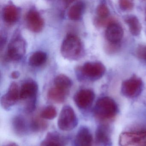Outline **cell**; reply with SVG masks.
<instances>
[{"instance_id":"obj_19","label":"cell","mask_w":146,"mask_h":146,"mask_svg":"<svg viewBox=\"0 0 146 146\" xmlns=\"http://www.w3.org/2000/svg\"><path fill=\"white\" fill-rule=\"evenodd\" d=\"M85 9V4L82 1H78L72 6L68 12V17L72 20L77 21L82 17Z\"/></svg>"},{"instance_id":"obj_11","label":"cell","mask_w":146,"mask_h":146,"mask_svg":"<svg viewBox=\"0 0 146 146\" xmlns=\"http://www.w3.org/2000/svg\"><path fill=\"white\" fill-rule=\"evenodd\" d=\"M38 85L35 81L28 80L24 83L20 89V99L28 102L36 100Z\"/></svg>"},{"instance_id":"obj_6","label":"cell","mask_w":146,"mask_h":146,"mask_svg":"<svg viewBox=\"0 0 146 146\" xmlns=\"http://www.w3.org/2000/svg\"><path fill=\"white\" fill-rule=\"evenodd\" d=\"M106 67L99 62H87L81 69L82 75L90 80H96L105 74Z\"/></svg>"},{"instance_id":"obj_14","label":"cell","mask_w":146,"mask_h":146,"mask_svg":"<svg viewBox=\"0 0 146 146\" xmlns=\"http://www.w3.org/2000/svg\"><path fill=\"white\" fill-rule=\"evenodd\" d=\"M69 92L68 90L54 86L48 90V98L55 103L60 104L64 102Z\"/></svg>"},{"instance_id":"obj_10","label":"cell","mask_w":146,"mask_h":146,"mask_svg":"<svg viewBox=\"0 0 146 146\" xmlns=\"http://www.w3.org/2000/svg\"><path fill=\"white\" fill-rule=\"evenodd\" d=\"M27 26L30 30L38 33L42 30L44 27V21L38 12L31 10L26 16Z\"/></svg>"},{"instance_id":"obj_5","label":"cell","mask_w":146,"mask_h":146,"mask_svg":"<svg viewBox=\"0 0 146 146\" xmlns=\"http://www.w3.org/2000/svg\"><path fill=\"white\" fill-rule=\"evenodd\" d=\"M143 82L137 77H132L123 82L121 86V92L124 96L134 98L138 96L142 90Z\"/></svg>"},{"instance_id":"obj_12","label":"cell","mask_w":146,"mask_h":146,"mask_svg":"<svg viewBox=\"0 0 146 146\" xmlns=\"http://www.w3.org/2000/svg\"><path fill=\"white\" fill-rule=\"evenodd\" d=\"M123 35V31L120 25L113 23L108 25L106 30V36L109 42L116 44L121 40Z\"/></svg>"},{"instance_id":"obj_26","label":"cell","mask_w":146,"mask_h":146,"mask_svg":"<svg viewBox=\"0 0 146 146\" xmlns=\"http://www.w3.org/2000/svg\"><path fill=\"white\" fill-rule=\"evenodd\" d=\"M137 56L140 59L146 62V45H140L137 48Z\"/></svg>"},{"instance_id":"obj_16","label":"cell","mask_w":146,"mask_h":146,"mask_svg":"<svg viewBox=\"0 0 146 146\" xmlns=\"http://www.w3.org/2000/svg\"><path fill=\"white\" fill-rule=\"evenodd\" d=\"M124 21L129 26L131 35L135 36L140 35L141 31L142 26L136 17L134 15H127L125 17Z\"/></svg>"},{"instance_id":"obj_20","label":"cell","mask_w":146,"mask_h":146,"mask_svg":"<svg viewBox=\"0 0 146 146\" xmlns=\"http://www.w3.org/2000/svg\"><path fill=\"white\" fill-rule=\"evenodd\" d=\"M96 136L97 142L104 146L109 145L111 143L109 130L105 125H101L98 127Z\"/></svg>"},{"instance_id":"obj_15","label":"cell","mask_w":146,"mask_h":146,"mask_svg":"<svg viewBox=\"0 0 146 146\" xmlns=\"http://www.w3.org/2000/svg\"><path fill=\"white\" fill-rule=\"evenodd\" d=\"M12 126L14 132L18 135H24L28 131L26 119L22 116H17L13 119Z\"/></svg>"},{"instance_id":"obj_4","label":"cell","mask_w":146,"mask_h":146,"mask_svg":"<svg viewBox=\"0 0 146 146\" xmlns=\"http://www.w3.org/2000/svg\"><path fill=\"white\" fill-rule=\"evenodd\" d=\"M26 45L25 41L20 36L13 38L7 48V55L8 58L14 61L22 58L26 51Z\"/></svg>"},{"instance_id":"obj_7","label":"cell","mask_w":146,"mask_h":146,"mask_svg":"<svg viewBox=\"0 0 146 146\" xmlns=\"http://www.w3.org/2000/svg\"><path fill=\"white\" fill-rule=\"evenodd\" d=\"M146 139V130L125 131L119 135V143L120 146H136L142 143Z\"/></svg>"},{"instance_id":"obj_30","label":"cell","mask_w":146,"mask_h":146,"mask_svg":"<svg viewBox=\"0 0 146 146\" xmlns=\"http://www.w3.org/2000/svg\"><path fill=\"white\" fill-rule=\"evenodd\" d=\"M142 146H146V142H145V143H143V145Z\"/></svg>"},{"instance_id":"obj_2","label":"cell","mask_w":146,"mask_h":146,"mask_svg":"<svg viewBox=\"0 0 146 146\" xmlns=\"http://www.w3.org/2000/svg\"><path fill=\"white\" fill-rule=\"evenodd\" d=\"M118 111L116 102L108 97L100 98L97 101L94 113L96 117L102 120H107L114 117Z\"/></svg>"},{"instance_id":"obj_18","label":"cell","mask_w":146,"mask_h":146,"mask_svg":"<svg viewBox=\"0 0 146 146\" xmlns=\"http://www.w3.org/2000/svg\"><path fill=\"white\" fill-rule=\"evenodd\" d=\"M40 146H64V141L57 132H49L41 142Z\"/></svg>"},{"instance_id":"obj_13","label":"cell","mask_w":146,"mask_h":146,"mask_svg":"<svg viewBox=\"0 0 146 146\" xmlns=\"http://www.w3.org/2000/svg\"><path fill=\"white\" fill-rule=\"evenodd\" d=\"M93 137L90 131L86 127L78 130L74 141V146H92Z\"/></svg>"},{"instance_id":"obj_29","label":"cell","mask_w":146,"mask_h":146,"mask_svg":"<svg viewBox=\"0 0 146 146\" xmlns=\"http://www.w3.org/2000/svg\"><path fill=\"white\" fill-rule=\"evenodd\" d=\"M5 146H19V145L17 143H15L11 142L7 143Z\"/></svg>"},{"instance_id":"obj_8","label":"cell","mask_w":146,"mask_h":146,"mask_svg":"<svg viewBox=\"0 0 146 146\" xmlns=\"http://www.w3.org/2000/svg\"><path fill=\"white\" fill-rule=\"evenodd\" d=\"M20 99V90L16 83L11 84L6 94L1 97V104L4 109L8 110Z\"/></svg>"},{"instance_id":"obj_22","label":"cell","mask_w":146,"mask_h":146,"mask_svg":"<svg viewBox=\"0 0 146 146\" xmlns=\"http://www.w3.org/2000/svg\"><path fill=\"white\" fill-rule=\"evenodd\" d=\"M54 86L69 91L72 86V81L66 75L60 74L54 78Z\"/></svg>"},{"instance_id":"obj_25","label":"cell","mask_w":146,"mask_h":146,"mask_svg":"<svg viewBox=\"0 0 146 146\" xmlns=\"http://www.w3.org/2000/svg\"><path fill=\"white\" fill-rule=\"evenodd\" d=\"M109 13V9L106 4H100L96 8V13L99 18L106 19L108 17Z\"/></svg>"},{"instance_id":"obj_17","label":"cell","mask_w":146,"mask_h":146,"mask_svg":"<svg viewBox=\"0 0 146 146\" xmlns=\"http://www.w3.org/2000/svg\"><path fill=\"white\" fill-rule=\"evenodd\" d=\"M19 16L17 7L13 5H7L5 7L3 11V19L5 22L9 23L16 22Z\"/></svg>"},{"instance_id":"obj_23","label":"cell","mask_w":146,"mask_h":146,"mask_svg":"<svg viewBox=\"0 0 146 146\" xmlns=\"http://www.w3.org/2000/svg\"><path fill=\"white\" fill-rule=\"evenodd\" d=\"M42 119L41 117L33 118L29 125L31 130L34 132H39L45 130L47 127V124Z\"/></svg>"},{"instance_id":"obj_1","label":"cell","mask_w":146,"mask_h":146,"mask_svg":"<svg viewBox=\"0 0 146 146\" xmlns=\"http://www.w3.org/2000/svg\"><path fill=\"white\" fill-rule=\"evenodd\" d=\"M60 51L62 56L66 59L77 60L82 55L83 46L78 36L73 34H69L63 40Z\"/></svg>"},{"instance_id":"obj_28","label":"cell","mask_w":146,"mask_h":146,"mask_svg":"<svg viewBox=\"0 0 146 146\" xmlns=\"http://www.w3.org/2000/svg\"><path fill=\"white\" fill-rule=\"evenodd\" d=\"M19 76H20V73L17 71L13 72L11 74V76L13 79H17L19 77Z\"/></svg>"},{"instance_id":"obj_27","label":"cell","mask_w":146,"mask_h":146,"mask_svg":"<svg viewBox=\"0 0 146 146\" xmlns=\"http://www.w3.org/2000/svg\"><path fill=\"white\" fill-rule=\"evenodd\" d=\"M119 6L120 9L124 11L131 10L134 7L132 1L127 0H122L119 1Z\"/></svg>"},{"instance_id":"obj_9","label":"cell","mask_w":146,"mask_h":146,"mask_svg":"<svg viewBox=\"0 0 146 146\" xmlns=\"http://www.w3.org/2000/svg\"><path fill=\"white\" fill-rule=\"evenodd\" d=\"M95 99V94L91 90L82 89L76 93L74 100L78 107L85 109L91 106Z\"/></svg>"},{"instance_id":"obj_21","label":"cell","mask_w":146,"mask_h":146,"mask_svg":"<svg viewBox=\"0 0 146 146\" xmlns=\"http://www.w3.org/2000/svg\"><path fill=\"white\" fill-rule=\"evenodd\" d=\"M47 54L42 51H38L33 53L30 57L29 63L33 66H39L43 65L47 60Z\"/></svg>"},{"instance_id":"obj_3","label":"cell","mask_w":146,"mask_h":146,"mask_svg":"<svg viewBox=\"0 0 146 146\" xmlns=\"http://www.w3.org/2000/svg\"><path fill=\"white\" fill-rule=\"evenodd\" d=\"M78 119L73 108L69 106L63 107L58 120V126L63 131H70L77 126Z\"/></svg>"},{"instance_id":"obj_24","label":"cell","mask_w":146,"mask_h":146,"mask_svg":"<svg viewBox=\"0 0 146 146\" xmlns=\"http://www.w3.org/2000/svg\"><path fill=\"white\" fill-rule=\"evenodd\" d=\"M57 114L56 108L53 106H49L42 110L40 115L43 119L52 120L57 117Z\"/></svg>"}]
</instances>
